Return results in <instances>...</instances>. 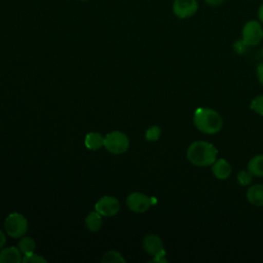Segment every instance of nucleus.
Returning <instances> with one entry per match:
<instances>
[{"label":"nucleus","instance_id":"f257e3e1","mask_svg":"<svg viewBox=\"0 0 263 263\" xmlns=\"http://www.w3.org/2000/svg\"><path fill=\"white\" fill-rule=\"evenodd\" d=\"M218 150L210 142L198 140L192 142L186 151L187 160L194 166H211L217 159Z\"/></svg>","mask_w":263,"mask_h":263},{"label":"nucleus","instance_id":"f03ea898","mask_svg":"<svg viewBox=\"0 0 263 263\" xmlns=\"http://www.w3.org/2000/svg\"><path fill=\"white\" fill-rule=\"evenodd\" d=\"M193 124L201 133L215 135L223 127L222 116L214 109L209 107H199L194 111Z\"/></svg>","mask_w":263,"mask_h":263},{"label":"nucleus","instance_id":"7ed1b4c3","mask_svg":"<svg viewBox=\"0 0 263 263\" xmlns=\"http://www.w3.org/2000/svg\"><path fill=\"white\" fill-rule=\"evenodd\" d=\"M241 40L249 47L256 46L263 40V26L260 21H248L241 30Z\"/></svg>","mask_w":263,"mask_h":263},{"label":"nucleus","instance_id":"20e7f679","mask_svg":"<svg viewBox=\"0 0 263 263\" xmlns=\"http://www.w3.org/2000/svg\"><path fill=\"white\" fill-rule=\"evenodd\" d=\"M129 141L121 132H111L104 138V147L113 154H121L128 149Z\"/></svg>","mask_w":263,"mask_h":263},{"label":"nucleus","instance_id":"39448f33","mask_svg":"<svg viewBox=\"0 0 263 263\" xmlns=\"http://www.w3.org/2000/svg\"><path fill=\"white\" fill-rule=\"evenodd\" d=\"M4 227L5 231L9 236L17 238L26 233L28 228V222L23 215L18 213H11L6 217Z\"/></svg>","mask_w":263,"mask_h":263},{"label":"nucleus","instance_id":"423d86ee","mask_svg":"<svg viewBox=\"0 0 263 263\" xmlns=\"http://www.w3.org/2000/svg\"><path fill=\"white\" fill-rule=\"evenodd\" d=\"M197 0H174L172 9L174 14L181 20L193 16L198 10Z\"/></svg>","mask_w":263,"mask_h":263},{"label":"nucleus","instance_id":"0eeeda50","mask_svg":"<svg viewBox=\"0 0 263 263\" xmlns=\"http://www.w3.org/2000/svg\"><path fill=\"white\" fill-rule=\"evenodd\" d=\"M154 202H155L154 199H151L147 195L139 192L129 194L126 199L127 206L136 213L146 212L150 208V205H152Z\"/></svg>","mask_w":263,"mask_h":263},{"label":"nucleus","instance_id":"6e6552de","mask_svg":"<svg viewBox=\"0 0 263 263\" xmlns=\"http://www.w3.org/2000/svg\"><path fill=\"white\" fill-rule=\"evenodd\" d=\"M95 208L96 211L103 217H111L118 213L120 204L115 197L103 196L97 201Z\"/></svg>","mask_w":263,"mask_h":263},{"label":"nucleus","instance_id":"1a4fd4ad","mask_svg":"<svg viewBox=\"0 0 263 263\" xmlns=\"http://www.w3.org/2000/svg\"><path fill=\"white\" fill-rule=\"evenodd\" d=\"M143 248L151 256H156V255L164 252L163 242H162L161 238L155 234H149L144 237Z\"/></svg>","mask_w":263,"mask_h":263},{"label":"nucleus","instance_id":"9d476101","mask_svg":"<svg viewBox=\"0 0 263 263\" xmlns=\"http://www.w3.org/2000/svg\"><path fill=\"white\" fill-rule=\"evenodd\" d=\"M211 166H212V174L218 180H226L231 175V172H232L230 163L224 158L216 159Z\"/></svg>","mask_w":263,"mask_h":263},{"label":"nucleus","instance_id":"9b49d317","mask_svg":"<svg viewBox=\"0 0 263 263\" xmlns=\"http://www.w3.org/2000/svg\"><path fill=\"white\" fill-rule=\"evenodd\" d=\"M247 200L255 206H263V185L255 184L247 189Z\"/></svg>","mask_w":263,"mask_h":263},{"label":"nucleus","instance_id":"f8f14e48","mask_svg":"<svg viewBox=\"0 0 263 263\" xmlns=\"http://www.w3.org/2000/svg\"><path fill=\"white\" fill-rule=\"evenodd\" d=\"M20 249L8 247L0 252V263H20L22 261Z\"/></svg>","mask_w":263,"mask_h":263},{"label":"nucleus","instance_id":"ddd939ff","mask_svg":"<svg viewBox=\"0 0 263 263\" xmlns=\"http://www.w3.org/2000/svg\"><path fill=\"white\" fill-rule=\"evenodd\" d=\"M247 170L255 177H263V155L257 154L253 156L248 162Z\"/></svg>","mask_w":263,"mask_h":263},{"label":"nucleus","instance_id":"4468645a","mask_svg":"<svg viewBox=\"0 0 263 263\" xmlns=\"http://www.w3.org/2000/svg\"><path fill=\"white\" fill-rule=\"evenodd\" d=\"M84 144L90 150H98L104 146V138L99 133H89L85 137Z\"/></svg>","mask_w":263,"mask_h":263},{"label":"nucleus","instance_id":"2eb2a0df","mask_svg":"<svg viewBox=\"0 0 263 263\" xmlns=\"http://www.w3.org/2000/svg\"><path fill=\"white\" fill-rule=\"evenodd\" d=\"M85 225L90 231H98L102 226V215H100L97 211L89 213L85 219Z\"/></svg>","mask_w":263,"mask_h":263},{"label":"nucleus","instance_id":"dca6fc26","mask_svg":"<svg viewBox=\"0 0 263 263\" xmlns=\"http://www.w3.org/2000/svg\"><path fill=\"white\" fill-rule=\"evenodd\" d=\"M35 241L33 238L31 237H23L20 241H18V249L20 251L26 255V254H30L33 253L35 250Z\"/></svg>","mask_w":263,"mask_h":263},{"label":"nucleus","instance_id":"f3484780","mask_svg":"<svg viewBox=\"0 0 263 263\" xmlns=\"http://www.w3.org/2000/svg\"><path fill=\"white\" fill-rule=\"evenodd\" d=\"M103 263H124L125 260L122 258L121 254L116 251H109L105 253L102 258Z\"/></svg>","mask_w":263,"mask_h":263},{"label":"nucleus","instance_id":"a211bd4d","mask_svg":"<svg viewBox=\"0 0 263 263\" xmlns=\"http://www.w3.org/2000/svg\"><path fill=\"white\" fill-rule=\"evenodd\" d=\"M250 108L260 116H263V95L256 96L252 99Z\"/></svg>","mask_w":263,"mask_h":263},{"label":"nucleus","instance_id":"6ab92c4d","mask_svg":"<svg viewBox=\"0 0 263 263\" xmlns=\"http://www.w3.org/2000/svg\"><path fill=\"white\" fill-rule=\"evenodd\" d=\"M252 178H253V175L247 170V171H240L238 174H237V183L241 186H247V185H250L252 183Z\"/></svg>","mask_w":263,"mask_h":263},{"label":"nucleus","instance_id":"aec40b11","mask_svg":"<svg viewBox=\"0 0 263 263\" xmlns=\"http://www.w3.org/2000/svg\"><path fill=\"white\" fill-rule=\"evenodd\" d=\"M22 262H24V263H45L46 259L41 257L40 255L30 253V254L24 255V257L22 259Z\"/></svg>","mask_w":263,"mask_h":263},{"label":"nucleus","instance_id":"412c9836","mask_svg":"<svg viewBox=\"0 0 263 263\" xmlns=\"http://www.w3.org/2000/svg\"><path fill=\"white\" fill-rule=\"evenodd\" d=\"M160 134H161V130L158 126L156 125L150 126L146 132V139L148 141H157L160 137Z\"/></svg>","mask_w":263,"mask_h":263},{"label":"nucleus","instance_id":"4be33fe9","mask_svg":"<svg viewBox=\"0 0 263 263\" xmlns=\"http://www.w3.org/2000/svg\"><path fill=\"white\" fill-rule=\"evenodd\" d=\"M248 47H249V46H247V45L245 44V42H243L241 39H240V40H236V41L234 42V44H233V48H234L235 52L238 53V54L245 53Z\"/></svg>","mask_w":263,"mask_h":263},{"label":"nucleus","instance_id":"5701e85b","mask_svg":"<svg viewBox=\"0 0 263 263\" xmlns=\"http://www.w3.org/2000/svg\"><path fill=\"white\" fill-rule=\"evenodd\" d=\"M257 78L259 82L263 85V62L260 63L257 67Z\"/></svg>","mask_w":263,"mask_h":263},{"label":"nucleus","instance_id":"b1692460","mask_svg":"<svg viewBox=\"0 0 263 263\" xmlns=\"http://www.w3.org/2000/svg\"><path fill=\"white\" fill-rule=\"evenodd\" d=\"M225 0H204V2L210 6H219L221 5Z\"/></svg>","mask_w":263,"mask_h":263},{"label":"nucleus","instance_id":"393cba45","mask_svg":"<svg viewBox=\"0 0 263 263\" xmlns=\"http://www.w3.org/2000/svg\"><path fill=\"white\" fill-rule=\"evenodd\" d=\"M258 18H259L260 23L263 25V3L258 8Z\"/></svg>","mask_w":263,"mask_h":263},{"label":"nucleus","instance_id":"a878e982","mask_svg":"<svg viewBox=\"0 0 263 263\" xmlns=\"http://www.w3.org/2000/svg\"><path fill=\"white\" fill-rule=\"evenodd\" d=\"M5 241H6V239H5V235H4V233L2 232V230H0V249H2V248H3V246H4Z\"/></svg>","mask_w":263,"mask_h":263},{"label":"nucleus","instance_id":"bb28decb","mask_svg":"<svg viewBox=\"0 0 263 263\" xmlns=\"http://www.w3.org/2000/svg\"><path fill=\"white\" fill-rule=\"evenodd\" d=\"M79 1H88V0H79Z\"/></svg>","mask_w":263,"mask_h":263},{"label":"nucleus","instance_id":"cd10ccee","mask_svg":"<svg viewBox=\"0 0 263 263\" xmlns=\"http://www.w3.org/2000/svg\"><path fill=\"white\" fill-rule=\"evenodd\" d=\"M262 55H263V47H262Z\"/></svg>","mask_w":263,"mask_h":263}]
</instances>
